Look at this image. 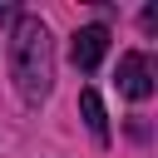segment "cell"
<instances>
[{
  "label": "cell",
  "mask_w": 158,
  "mask_h": 158,
  "mask_svg": "<svg viewBox=\"0 0 158 158\" xmlns=\"http://www.w3.org/2000/svg\"><path fill=\"white\" fill-rule=\"evenodd\" d=\"M0 20H15V5H0Z\"/></svg>",
  "instance_id": "5"
},
{
  "label": "cell",
  "mask_w": 158,
  "mask_h": 158,
  "mask_svg": "<svg viewBox=\"0 0 158 158\" xmlns=\"http://www.w3.org/2000/svg\"><path fill=\"white\" fill-rule=\"evenodd\" d=\"M10 74L25 104H44L54 89V40L40 15H20L10 35Z\"/></svg>",
  "instance_id": "1"
},
{
  "label": "cell",
  "mask_w": 158,
  "mask_h": 158,
  "mask_svg": "<svg viewBox=\"0 0 158 158\" xmlns=\"http://www.w3.org/2000/svg\"><path fill=\"white\" fill-rule=\"evenodd\" d=\"M79 114H84V123H89L94 143H99V148H109V114H104V99H99L94 89H84V94H79Z\"/></svg>",
  "instance_id": "4"
},
{
  "label": "cell",
  "mask_w": 158,
  "mask_h": 158,
  "mask_svg": "<svg viewBox=\"0 0 158 158\" xmlns=\"http://www.w3.org/2000/svg\"><path fill=\"white\" fill-rule=\"evenodd\" d=\"M109 54V25H84V30H74V44H69V59H74V69H99V59Z\"/></svg>",
  "instance_id": "3"
},
{
  "label": "cell",
  "mask_w": 158,
  "mask_h": 158,
  "mask_svg": "<svg viewBox=\"0 0 158 158\" xmlns=\"http://www.w3.org/2000/svg\"><path fill=\"white\" fill-rule=\"evenodd\" d=\"M118 94L133 99V104H143V99L153 94V59H148V54L128 49V54L118 59Z\"/></svg>",
  "instance_id": "2"
}]
</instances>
